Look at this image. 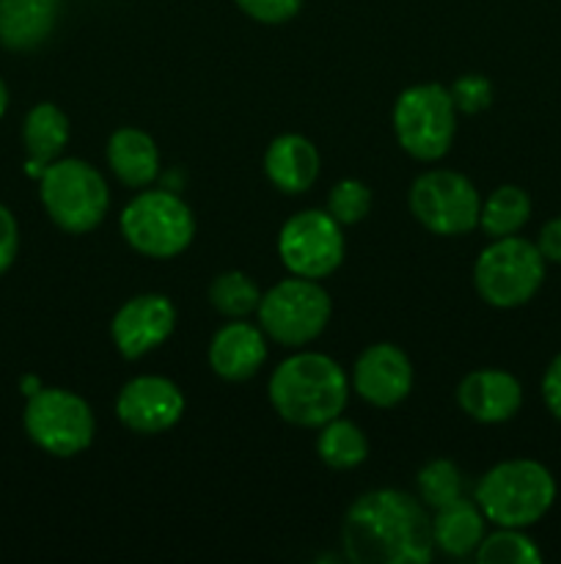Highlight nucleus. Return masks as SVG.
<instances>
[{
    "mask_svg": "<svg viewBox=\"0 0 561 564\" xmlns=\"http://www.w3.org/2000/svg\"><path fill=\"white\" fill-rule=\"evenodd\" d=\"M341 543L355 564H427L432 560V518L405 490H369L346 510Z\"/></svg>",
    "mask_w": 561,
    "mask_h": 564,
    "instance_id": "f257e3e1",
    "label": "nucleus"
},
{
    "mask_svg": "<svg viewBox=\"0 0 561 564\" xmlns=\"http://www.w3.org/2000/svg\"><path fill=\"white\" fill-rule=\"evenodd\" d=\"M476 560L482 564H537L542 562L537 543L522 529L498 527V532L484 534L476 549Z\"/></svg>",
    "mask_w": 561,
    "mask_h": 564,
    "instance_id": "393cba45",
    "label": "nucleus"
},
{
    "mask_svg": "<svg viewBox=\"0 0 561 564\" xmlns=\"http://www.w3.org/2000/svg\"><path fill=\"white\" fill-rule=\"evenodd\" d=\"M350 400L346 375L322 352H297L270 378V402L284 422L319 430L341 416Z\"/></svg>",
    "mask_w": 561,
    "mask_h": 564,
    "instance_id": "f03ea898",
    "label": "nucleus"
},
{
    "mask_svg": "<svg viewBox=\"0 0 561 564\" xmlns=\"http://www.w3.org/2000/svg\"><path fill=\"white\" fill-rule=\"evenodd\" d=\"M317 455L324 466L336 468V471H346V468H355L366 460L369 441L355 422L336 416L319 427Z\"/></svg>",
    "mask_w": 561,
    "mask_h": 564,
    "instance_id": "5701e85b",
    "label": "nucleus"
},
{
    "mask_svg": "<svg viewBox=\"0 0 561 564\" xmlns=\"http://www.w3.org/2000/svg\"><path fill=\"white\" fill-rule=\"evenodd\" d=\"M391 121L399 147L421 163L443 158L457 135L454 99L440 83L405 88L396 99Z\"/></svg>",
    "mask_w": 561,
    "mask_h": 564,
    "instance_id": "423d86ee",
    "label": "nucleus"
},
{
    "mask_svg": "<svg viewBox=\"0 0 561 564\" xmlns=\"http://www.w3.org/2000/svg\"><path fill=\"white\" fill-rule=\"evenodd\" d=\"M556 501V479L542 463L517 457L490 468L476 485V505L490 523L528 529L548 516Z\"/></svg>",
    "mask_w": 561,
    "mask_h": 564,
    "instance_id": "7ed1b4c3",
    "label": "nucleus"
},
{
    "mask_svg": "<svg viewBox=\"0 0 561 564\" xmlns=\"http://www.w3.org/2000/svg\"><path fill=\"white\" fill-rule=\"evenodd\" d=\"M38 196L58 229L88 235L105 220L110 193L105 176L86 160L58 158L38 176Z\"/></svg>",
    "mask_w": 561,
    "mask_h": 564,
    "instance_id": "20e7f679",
    "label": "nucleus"
},
{
    "mask_svg": "<svg viewBox=\"0 0 561 564\" xmlns=\"http://www.w3.org/2000/svg\"><path fill=\"white\" fill-rule=\"evenodd\" d=\"M264 171H267L270 182L278 187L280 193H306L308 187L317 182L319 176V152L308 138L280 135L275 138L264 154Z\"/></svg>",
    "mask_w": 561,
    "mask_h": 564,
    "instance_id": "f3484780",
    "label": "nucleus"
},
{
    "mask_svg": "<svg viewBox=\"0 0 561 564\" xmlns=\"http://www.w3.org/2000/svg\"><path fill=\"white\" fill-rule=\"evenodd\" d=\"M22 424L28 438L53 457H75L86 452L97 430L91 405L80 394L44 386L28 397Z\"/></svg>",
    "mask_w": 561,
    "mask_h": 564,
    "instance_id": "6e6552de",
    "label": "nucleus"
},
{
    "mask_svg": "<svg viewBox=\"0 0 561 564\" xmlns=\"http://www.w3.org/2000/svg\"><path fill=\"white\" fill-rule=\"evenodd\" d=\"M484 512L479 510L476 501L457 499L451 505L435 510L432 518V538L435 545L443 551L446 556H460L476 554L479 543L484 540Z\"/></svg>",
    "mask_w": 561,
    "mask_h": 564,
    "instance_id": "412c9836",
    "label": "nucleus"
},
{
    "mask_svg": "<svg viewBox=\"0 0 561 564\" xmlns=\"http://www.w3.org/2000/svg\"><path fill=\"white\" fill-rule=\"evenodd\" d=\"M16 251H20V226H16L14 213L0 204V275L14 264Z\"/></svg>",
    "mask_w": 561,
    "mask_h": 564,
    "instance_id": "c756f323",
    "label": "nucleus"
},
{
    "mask_svg": "<svg viewBox=\"0 0 561 564\" xmlns=\"http://www.w3.org/2000/svg\"><path fill=\"white\" fill-rule=\"evenodd\" d=\"M251 20L264 22V25H280L292 17L300 14L302 0H234Z\"/></svg>",
    "mask_w": 561,
    "mask_h": 564,
    "instance_id": "c85d7f7f",
    "label": "nucleus"
},
{
    "mask_svg": "<svg viewBox=\"0 0 561 564\" xmlns=\"http://www.w3.org/2000/svg\"><path fill=\"white\" fill-rule=\"evenodd\" d=\"M38 389H42V383H38L36 378H25V380H22V391H25V397L36 394Z\"/></svg>",
    "mask_w": 561,
    "mask_h": 564,
    "instance_id": "473e14b6",
    "label": "nucleus"
},
{
    "mask_svg": "<svg viewBox=\"0 0 561 564\" xmlns=\"http://www.w3.org/2000/svg\"><path fill=\"white\" fill-rule=\"evenodd\" d=\"M280 262L292 275L302 279H324L336 273L344 259V235L339 220L324 209H306L292 215L278 235Z\"/></svg>",
    "mask_w": 561,
    "mask_h": 564,
    "instance_id": "9b49d317",
    "label": "nucleus"
},
{
    "mask_svg": "<svg viewBox=\"0 0 561 564\" xmlns=\"http://www.w3.org/2000/svg\"><path fill=\"white\" fill-rule=\"evenodd\" d=\"M537 248L544 257V262L561 264V215L559 218H550L542 226V231L537 237Z\"/></svg>",
    "mask_w": 561,
    "mask_h": 564,
    "instance_id": "2f4dec72",
    "label": "nucleus"
},
{
    "mask_svg": "<svg viewBox=\"0 0 561 564\" xmlns=\"http://www.w3.org/2000/svg\"><path fill=\"white\" fill-rule=\"evenodd\" d=\"M418 499L429 510H440V507L451 505L462 496V474L451 460H429L427 466L418 471Z\"/></svg>",
    "mask_w": 561,
    "mask_h": 564,
    "instance_id": "a878e982",
    "label": "nucleus"
},
{
    "mask_svg": "<svg viewBox=\"0 0 561 564\" xmlns=\"http://www.w3.org/2000/svg\"><path fill=\"white\" fill-rule=\"evenodd\" d=\"M121 235L138 253L152 259H174L196 237L193 209L170 191L138 193L121 213Z\"/></svg>",
    "mask_w": 561,
    "mask_h": 564,
    "instance_id": "0eeeda50",
    "label": "nucleus"
},
{
    "mask_svg": "<svg viewBox=\"0 0 561 564\" xmlns=\"http://www.w3.org/2000/svg\"><path fill=\"white\" fill-rule=\"evenodd\" d=\"M262 301V292H258L256 281L251 275L240 273V270H229V273H220L218 279L209 286V303L218 308L223 317L242 319L248 314H253Z\"/></svg>",
    "mask_w": 561,
    "mask_h": 564,
    "instance_id": "b1692460",
    "label": "nucleus"
},
{
    "mask_svg": "<svg viewBox=\"0 0 561 564\" xmlns=\"http://www.w3.org/2000/svg\"><path fill=\"white\" fill-rule=\"evenodd\" d=\"M267 361V339L264 330L251 323H226L209 341V367L223 380L240 383L253 378Z\"/></svg>",
    "mask_w": 561,
    "mask_h": 564,
    "instance_id": "dca6fc26",
    "label": "nucleus"
},
{
    "mask_svg": "<svg viewBox=\"0 0 561 564\" xmlns=\"http://www.w3.org/2000/svg\"><path fill=\"white\" fill-rule=\"evenodd\" d=\"M542 400L548 411L553 413V419L561 422V352L548 364L542 375Z\"/></svg>",
    "mask_w": 561,
    "mask_h": 564,
    "instance_id": "7c9ffc66",
    "label": "nucleus"
},
{
    "mask_svg": "<svg viewBox=\"0 0 561 564\" xmlns=\"http://www.w3.org/2000/svg\"><path fill=\"white\" fill-rule=\"evenodd\" d=\"M22 143L28 152V174L42 176L53 160L61 158V152L69 143V119L64 110L53 102H38L28 110L25 124H22Z\"/></svg>",
    "mask_w": 561,
    "mask_h": 564,
    "instance_id": "a211bd4d",
    "label": "nucleus"
},
{
    "mask_svg": "<svg viewBox=\"0 0 561 564\" xmlns=\"http://www.w3.org/2000/svg\"><path fill=\"white\" fill-rule=\"evenodd\" d=\"M108 165L121 185L146 187L160 174V149L148 132L121 127L108 141Z\"/></svg>",
    "mask_w": 561,
    "mask_h": 564,
    "instance_id": "6ab92c4d",
    "label": "nucleus"
},
{
    "mask_svg": "<svg viewBox=\"0 0 561 564\" xmlns=\"http://www.w3.org/2000/svg\"><path fill=\"white\" fill-rule=\"evenodd\" d=\"M185 413L179 386L160 375H141L124 383L116 400V416L124 427L141 435H157L174 427Z\"/></svg>",
    "mask_w": 561,
    "mask_h": 564,
    "instance_id": "f8f14e48",
    "label": "nucleus"
},
{
    "mask_svg": "<svg viewBox=\"0 0 561 564\" xmlns=\"http://www.w3.org/2000/svg\"><path fill=\"white\" fill-rule=\"evenodd\" d=\"M544 257L537 242L522 237H498L476 259L473 284L484 303L495 308H517L531 301L544 281Z\"/></svg>",
    "mask_w": 561,
    "mask_h": 564,
    "instance_id": "39448f33",
    "label": "nucleus"
},
{
    "mask_svg": "<svg viewBox=\"0 0 561 564\" xmlns=\"http://www.w3.org/2000/svg\"><path fill=\"white\" fill-rule=\"evenodd\" d=\"M410 209L424 229L443 237H460L479 226L482 198L468 176L435 169L413 182Z\"/></svg>",
    "mask_w": 561,
    "mask_h": 564,
    "instance_id": "9d476101",
    "label": "nucleus"
},
{
    "mask_svg": "<svg viewBox=\"0 0 561 564\" xmlns=\"http://www.w3.org/2000/svg\"><path fill=\"white\" fill-rule=\"evenodd\" d=\"M352 389L374 408L399 405L413 389L410 358L388 341L366 347L352 369Z\"/></svg>",
    "mask_w": 561,
    "mask_h": 564,
    "instance_id": "4468645a",
    "label": "nucleus"
},
{
    "mask_svg": "<svg viewBox=\"0 0 561 564\" xmlns=\"http://www.w3.org/2000/svg\"><path fill=\"white\" fill-rule=\"evenodd\" d=\"M449 94L460 113H482L493 102V83L484 75H462L449 88Z\"/></svg>",
    "mask_w": 561,
    "mask_h": 564,
    "instance_id": "cd10ccee",
    "label": "nucleus"
},
{
    "mask_svg": "<svg viewBox=\"0 0 561 564\" xmlns=\"http://www.w3.org/2000/svg\"><path fill=\"white\" fill-rule=\"evenodd\" d=\"M372 209V191L358 180H341L333 185L328 196V213L330 218L339 220L341 226L361 224Z\"/></svg>",
    "mask_w": 561,
    "mask_h": 564,
    "instance_id": "bb28decb",
    "label": "nucleus"
},
{
    "mask_svg": "<svg viewBox=\"0 0 561 564\" xmlns=\"http://www.w3.org/2000/svg\"><path fill=\"white\" fill-rule=\"evenodd\" d=\"M61 0H0V44L9 50L38 47L53 33Z\"/></svg>",
    "mask_w": 561,
    "mask_h": 564,
    "instance_id": "aec40b11",
    "label": "nucleus"
},
{
    "mask_svg": "<svg viewBox=\"0 0 561 564\" xmlns=\"http://www.w3.org/2000/svg\"><path fill=\"white\" fill-rule=\"evenodd\" d=\"M457 402L479 424H501L517 416L522 405V386L504 369H479L457 389Z\"/></svg>",
    "mask_w": 561,
    "mask_h": 564,
    "instance_id": "2eb2a0df",
    "label": "nucleus"
},
{
    "mask_svg": "<svg viewBox=\"0 0 561 564\" xmlns=\"http://www.w3.org/2000/svg\"><path fill=\"white\" fill-rule=\"evenodd\" d=\"M176 328V308L165 295H138L116 312L110 323L116 350L135 361L157 350Z\"/></svg>",
    "mask_w": 561,
    "mask_h": 564,
    "instance_id": "ddd939ff",
    "label": "nucleus"
},
{
    "mask_svg": "<svg viewBox=\"0 0 561 564\" xmlns=\"http://www.w3.org/2000/svg\"><path fill=\"white\" fill-rule=\"evenodd\" d=\"M330 295L319 281L284 279L258 301V325L273 341L284 347H302L317 339L330 323Z\"/></svg>",
    "mask_w": 561,
    "mask_h": 564,
    "instance_id": "1a4fd4ad",
    "label": "nucleus"
},
{
    "mask_svg": "<svg viewBox=\"0 0 561 564\" xmlns=\"http://www.w3.org/2000/svg\"><path fill=\"white\" fill-rule=\"evenodd\" d=\"M6 108H9V88H6L3 77H0V119H3Z\"/></svg>",
    "mask_w": 561,
    "mask_h": 564,
    "instance_id": "72a5a7b5",
    "label": "nucleus"
},
{
    "mask_svg": "<svg viewBox=\"0 0 561 564\" xmlns=\"http://www.w3.org/2000/svg\"><path fill=\"white\" fill-rule=\"evenodd\" d=\"M531 218V198L522 187L517 185H501L495 187L482 202V215H479V226L490 240L498 237H512L522 229Z\"/></svg>",
    "mask_w": 561,
    "mask_h": 564,
    "instance_id": "4be33fe9",
    "label": "nucleus"
}]
</instances>
